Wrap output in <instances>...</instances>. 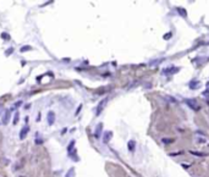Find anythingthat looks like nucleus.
Masks as SVG:
<instances>
[{
  "mask_svg": "<svg viewBox=\"0 0 209 177\" xmlns=\"http://www.w3.org/2000/svg\"><path fill=\"white\" fill-rule=\"evenodd\" d=\"M47 120H48V123L51 126V125L55 122V114H54L53 111H49L48 115H47Z\"/></svg>",
  "mask_w": 209,
  "mask_h": 177,
  "instance_id": "f257e3e1",
  "label": "nucleus"
},
{
  "mask_svg": "<svg viewBox=\"0 0 209 177\" xmlns=\"http://www.w3.org/2000/svg\"><path fill=\"white\" fill-rule=\"evenodd\" d=\"M186 103H187V105H188L190 108H192L193 110H199V106L196 104V100H193V99H190V100H186Z\"/></svg>",
  "mask_w": 209,
  "mask_h": 177,
  "instance_id": "f03ea898",
  "label": "nucleus"
},
{
  "mask_svg": "<svg viewBox=\"0 0 209 177\" xmlns=\"http://www.w3.org/2000/svg\"><path fill=\"white\" fill-rule=\"evenodd\" d=\"M28 131H29V128H28L27 126H25L22 130H21V133H20V139H25V138H26V136H27V133H28Z\"/></svg>",
  "mask_w": 209,
  "mask_h": 177,
  "instance_id": "7ed1b4c3",
  "label": "nucleus"
},
{
  "mask_svg": "<svg viewBox=\"0 0 209 177\" xmlns=\"http://www.w3.org/2000/svg\"><path fill=\"white\" fill-rule=\"evenodd\" d=\"M102 130H103V125H102V123H99V125H98V126H97V128H96V133H94V134H96V137H97V138H99V137H100V133H102Z\"/></svg>",
  "mask_w": 209,
  "mask_h": 177,
  "instance_id": "20e7f679",
  "label": "nucleus"
},
{
  "mask_svg": "<svg viewBox=\"0 0 209 177\" xmlns=\"http://www.w3.org/2000/svg\"><path fill=\"white\" fill-rule=\"evenodd\" d=\"M111 136H113V133L111 132H105V134H104V137H103V141H104V143H108L109 142V139L111 138Z\"/></svg>",
  "mask_w": 209,
  "mask_h": 177,
  "instance_id": "39448f33",
  "label": "nucleus"
},
{
  "mask_svg": "<svg viewBox=\"0 0 209 177\" xmlns=\"http://www.w3.org/2000/svg\"><path fill=\"white\" fill-rule=\"evenodd\" d=\"M105 103H107V99H104L103 101H100V104L98 105V109H97V115H100V111L104 108V105H105Z\"/></svg>",
  "mask_w": 209,
  "mask_h": 177,
  "instance_id": "423d86ee",
  "label": "nucleus"
},
{
  "mask_svg": "<svg viewBox=\"0 0 209 177\" xmlns=\"http://www.w3.org/2000/svg\"><path fill=\"white\" fill-rule=\"evenodd\" d=\"M127 147H129V150H130V151H134V147H136L134 141H130L129 144H127Z\"/></svg>",
  "mask_w": 209,
  "mask_h": 177,
  "instance_id": "0eeeda50",
  "label": "nucleus"
},
{
  "mask_svg": "<svg viewBox=\"0 0 209 177\" xmlns=\"http://www.w3.org/2000/svg\"><path fill=\"white\" fill-rule=\"evenodd\" d=\"M66 177H75V170L74 169H70V171L67 172Z\"/></svg>",
  "mask_w": 209,
  "mask_h": 177,
  "instance_id": "6e6552de",
  "label": "nucleus"
},
{
  "mask_svg": "<svg viewBox=\"0 0 209 177\" xmlns=\"http://www.w3.org/2000/svg\"><path fill=\"white\" fill-rule=\"evenodd\" d=\"M9 115H10V112H9V111H6V112H5V116H4V120H3V121H4V123H6V122H7V117H9Z\"/></svg>",
  "mask_w": 209,
  "mask_h": 177,
  "instance_id": "1a4fd4ad",
  "label": "nucleus"
},
{
  "mask_svg": "<svg viewBox=\"0 0 209 177\" xmlns=\"http://www.w3.org/2000/svg\"><path fill=\"white\" fill-rule=\"evenodd\" d=\"M196 83H198V82H192L191 84H190V87H191L192 89H194V88H197V87H198V84H196Z\"/></svg>",
  "mask_w": 209,
  "mask_h": 177,
  "instance_id": "9d476101",
  "label": "nucleus"
},
{
  "mask_svg": "<svg viewBox=\"0 0 209 177\" xmlns=\"http://www.w3.org/2000/svg\"><path fill=\"white\" fill-rule=\"evenodd\" d=\"M177 10H179V12H181V14H182V16H183V17H186V11H185V10H182V9H177Z\"/></svg>",
  "mask_w": 209,
  "mask_h": 177,
  "instance_id": "9b49d317",
  "label": "nucleus"
},
{
  "mask_svg": "<svg viewBox=\"0 0 209 177\" xmlns=\"http://www.w3.org/2000/svg\"><path fill=\"white\" fill-rule=\"evenodd\" d=\"M17 120H18V114H16V115H15V119H14V123H15V125L17 123Z\"/></svg>",
  "mask_w": 209,
  "mask_h": 177,
  "instance_id": "f8f14e48",
  "label": "nucleus"
},
{
  "mask_svg": "<svg viewBox=\"0 0 209 177\" xmlns=\"http://www.w3.org/2000/svg\"><path fill=\"white\" fill-rule=\"evenodd\" d=\"M29 49H31L29 47H23V48H22V51H25V50H29Z\"/></svg>",
  "mask_w": 209,
  "mask_h": 177,
  "instance_id": "ddd939ff",
  "label": "nucleus"
},
{
  "mask_svg": "<svg viewBox=\"0 0 209 177\" xmlns=\"http://www.w3.org/2000/svg\"><path fill=\"white\" fill-rule=\"evenodd\" d=\"M163 142H164V143H169L170 141H169V139H163Z\"/></svg>",
  "mask_w": 209,
  "mask_h": 177,
  "instance_id": "4468645a",
  "label": "nucleus"
}]
</instances>
